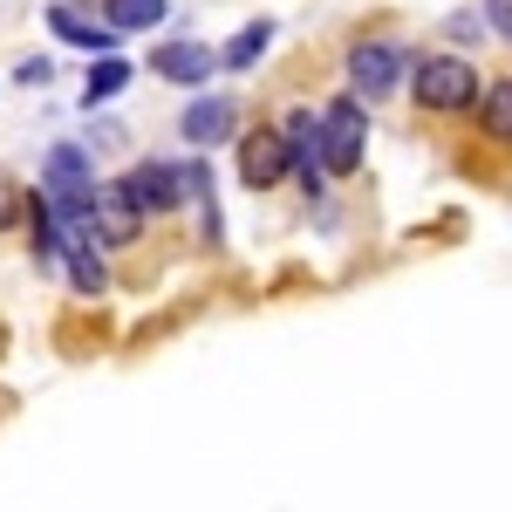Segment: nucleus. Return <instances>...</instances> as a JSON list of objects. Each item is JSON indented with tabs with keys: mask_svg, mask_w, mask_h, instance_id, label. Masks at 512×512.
Here are the masks:
<instances>
[{
	"mask_svg": "<svg viewBox=\"0 0 512 512\" xmlns=\"http://www.w3.org/2000/svg\"><path fill=\"white\" fill-rule=\"evenodd\" d=\"M410 96H417V110H431V117H458V110L478 103V69L465 55H417Z\"/></svg>",
	"mask_w": 512,
	"mask_h": 512,
	"instance_id": "1",
	"label": "nucleus"
},
{
	"mask_svg": "<svg viewBox=\"0 0 512 512\" xmlns=\"http://www.w3.org/2000/svg\"><path fill=\"white\" fill-rule=\"evenodd\" d=\"M14 82H28V89H41V82H55V62H21V69H14Z\"/></svg>",
	"mask_w": 512,
	"mask_h": 512,
	"instance_id": "19",
	"label": "nucleus"
},
{
	"mask_svg": "<svg viewBox=\"0 0 512 512\" xmlns=\"http://www.w3.org/2000/svg\"><path fill=\"white\" fill-rule=\"evenodd\" d=\"M280 178H294V151H287L280 123L246 130V137H239V185H246V192H274Z\"/></svg>",
	"mask_w": 512,
	"mask_h": 512,
	"instance_id": "3",
	"label": "nucleus"
},
{
	"mask_svg": "<svg viewBox=\"0 0 512 512\" xmlns=\"http://www.w3.org/2000/svg\"><path fill=\"white\" fill-rule=\"evenodd\" d=\"M478 123H485V137L512 144V76H506V82H492V89L478 96Z\"/></svg>",
	"mask_w": 512,
	"mask_h": 512,
	"instance_id": "15",
	"label": "nucleus"
},
{
	"mask_svg": "<svg viewBox=\"0 0 512 512\" xmlns=\"http://www.w3.org/2000/svg\"><path fill=\"white\" fill-rule=\"evenodd\" d=\"M233 130H239L233 96H192V103H185V117H178V137H185L192 151H212V144H226Z\"/></svg>",
	"mask_w": 512,
	"mask_h": 512,
	"instance_id": "9",
	"label": "nucleus"
},
{
	"mask_svg": "<svg viewBox=\"0 0 512 512\" xmlns=\"http://www.w3.org/2000/svg\"><path fill=\"white\" fill-rule=\"evenodd\" d=\"M123 192L137 198V212L144 219H164V212H178L185 205V164H164V158H144L123 171Z\"/></svg>",
	"mask_w": 512,
	"mask_h": 512,
	"instance_id": "5",
	"label": "nucleus"
},
{
	"mask_svg": "<svg viewBox=\"0 0 512 512\" xmlns=\"http://www.w3.org/2000/svg\"><path fill=\"white\" fill-rule=\"evenodd\" d=\"M14 219H21V185H14V178L0 171V233H7Z\"/></svg>",
	"mask_w": 512,
	"mask_h": 512,
	"instance_id": "17",
	"label": "nucleus"
},
{
	"mask_svg": "<svg viewBox=\"0 0 512 512\" xmlns=\"http://www.w3.org/2000/svg\"><path fill=\"white\" fill-rule=\"evenodd\" d=\"M267 48H274V21H246V28L219 48V69H253Z\"/></svg>",
	"mask_w": 512,
	"mask_h": 512,
	"instance_id": "13",
	"label": "nucleus"
},
{
	"mask_svg": "<svg viewBox=\"0 0 512 512\" xmlns=\"http://www.w3.org/2000/svg\"><path fill=\"white\" fill-rule=\"evenodd\" d=\"M69 246H62V267H69V287L76 294H103L110 287V267H103V253H96V233H82V226H62Z\"/></svg>",
	"mask_w": 512,
	"mask_h": 512,
	"instance_id": "11",
	"label": "nucleus"
},
{
	"mask_svg": "<svg viewBox=\"0 0 512 512\" xmlns=\"http://www.w3.org/2000/svg\"><path fill=\"white\" fill-rule=\"evenodd\" d=\"M444 35H451V41H478V35H485V7H458V14L444 21Z\"/></svg>",
	"mask_w": 512,
	"mask_h": 512,
	"instance_id": "16",
	"label": "nucleus"
},
{
	"mask_svg": "<svg viewBox=\"0 0 512 512\" xmlns=\"http://www.w3.org/2000/svg\"><path fill=\"white\" fill-rule=\"evenodd\" d=\"M280 137H287V151H294L301 192H321V178H328V164H321V110H287V117H280Z\"/></svg>",
	"mask_w": 512,
	"mask_h": 512,
	"instance_id": "8",
	"label": "nucleus"
},
{
	"mask_svg": "<svg viewBox=\"0 0 512 512\" xmlns=\"http://www.w3.org/2000/svg\"><path fill=\"white\" fill-rule=\"evenodd\" d=\"M151 76L178 82V89H205L219 76V48H205V41H158L151 48Z\"/></svg>",
	"mask_w": 512,
	"mask_h": 512,
	"instance_id": "7",
	"label": "nucleus"
},
{
	"mask_svg": "<svg viewBox=\"0 0 512 512\" xmlns=\"http://www.w3.org/2000/svg\"><path fill=\"white\" fill-rule=\"evenodd\" d=\"M362 137H369V110L355 96H335L321 110V164H328V178H349L362 164Z\"/></svg>",
	"mask_w": 512,
	"mask_h": 512,
	"instance_id": "2",
	"label": "nucleus"
},
{
	"mask_svg": "<svg viewBox=\"0 0 512 512\" xmlns=\"http://www.w3.org/2000/svg\"><path fill=\"white\" fill-rule=\"evenodd\" d=\"M485 28L499 41H512V0H485Z\"/></svg>",
	"mask_w": 512,
	"mask_h": 512,
	"instance_id": "18",
	"label": "nucleus"
},
{
	"mask_svg": "<svg viewBox=\"0 0 512 512\" xmlns=\"http://www.w3.org/2000/svg\"><path fill=\"white\" fill-rule=\"evenodd\" d=\"M130 76H137V69H130L123 55H103V62H89V82H82V103L96 110V103H110V96H123V89H130Z\"/></svg>",
	"mask_w": 512,
	"mask_h": 512,
	"instance_id": "14",
	"label": "nucleus"
},
{
	"mask_svg": "<svg viewBox=\"0 0 512 512\" xmlns=\"http://www.w3.org/2000/svg\"><path fill=\"white\" fill-rule=\"evenodd\" d=\"M89 233H96V246H130V239L144 233V212H137V198L123 192V178L96 185V198H89Z\"/></svg>",
	"mask_w": 512,
	"mask_h": 512,
	"instance_id": "6",
	"label": "nucleus"
},
{
	"mask_svg": "<svg viewBox=\"0 0 512 512\" xmlns=\"http://www.w3.org/2000/svg\"><path fill=\"white\" fill-rule=\"evenodd\" d=\"M403 82V48L396 41H355L349 48V96L355 103H383Z\"/></svg>",
	"mask_w": 512,
	"mask_h": 512,
	"instance_id": "4",
	"label": "nucleus"
},
{
	"mask_svg": "<svg viewBox=\"0 0 512 512\" xmlns=\"http://www.w3.org/2000/svg\"><path fill=\"white\" fill-rule=\"evenodd\" d=\"M48 28L69 41V48L96 55V62H103V55H117V41H123L110 21H89V14H82V7H69V0H55V7H48Z\"/></svg>",
	"mask_w": 512,
	"mask_h": 512,
	"instance_id": "10",
	"label": "nucleus"
},
{
	"mask_svg": "<svg viewBox=\"0 0 512 512\" xmlns=\"http://www.w3.org/2000/svg\"><path fill=\"white\" fill-rule=\"evenodd\" d=\"M164 14H171V0H103V21L117 35H144V28H158Z\"/></svg>",
	"mask_w": 512,
	"mask_h": 512,
	"instance_id": "12",
	"label": "nucleus"
}]
</instances>
